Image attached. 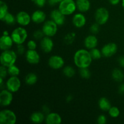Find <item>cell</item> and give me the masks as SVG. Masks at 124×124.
<instances>
[{
  "label": "cell",
  "instance_id": "obj_1",
  "mask_svg": "<svg viewBox=\"0 0 124 124\" xmlns=\"http://www.w3.org/2000/svg\"><path fill=\"white\" fill-rule=\"evenodd\" d=\"M92 59L90 51L86 49H79L76 51L73 58L75 64L79 69L88 68L92 64Z\"/></svg>",
  "mask_w": 124,
  "mask_h": 124
},
{
  "label": "cell",
  "instance_id": "obj_2",
  "mask_svg": "<svg viewBox=\"0 0 124 124\" xmlns=\"http://www.w3.org/2000/svg\"><path fill=\"white\" fill-rule=\"evenodd\" d=\"M17 59L16 52L10 50H4L1 53L0 56V62L1 65L8 67L15 64Z\"/></svg>",
  "mask_w": 124,
  "mask_h": 124
},
{
  "label": "cell",
  "instance_id": "obj_3",
  "mask_svg": "<svg viewBox=\"0 0 124 124\" xmlns=\"http://www.w3.org/2000/svg\"><path fill=\"white\" fill-rule=\"evenodd\" d=\"M76 1L74 0H62L59 3L58 9L65 16L73 14L76 11Z\"/></svg>",
  "mask_w": 124,
  "mask_h": 124
},
{
  "label": "cell",
  "instance_id": "obj_4",
  "mask_svg": "<svg viewBox=\"0 0 124 124\" xmlns=\"http://www.w3.org/2000/svg\"><path fill=\"white\" fill-rule=\"evenodd\" d=\"M27 32L24 28L17 27L13 30L11 33V37L14 43L16 45L23 44L27 38Z\"/></svg>",
  "mask_w": 124,
  "mask_h": 124
},
{
  "label": "cell",
  "instance_id": "obj_5",
  "mask_svg": "<svg viewBox=\"0 0 124 124\" xmlns=\"http://www.w3.org/2000/svg\"><path fill=\"white\" fill-rule=\"evenodd\" d=\"M17 121L15 113L10 110H3L0 112V124H15Z\"/></svg>",
  "mask_w": 124,
  "mask_h": 124
},
{
  "label": "cell",
  "instance_id": "obj_6",
  "mask_svg": "<svg viewBox=\"0 0 124 124\" xmlns=\"http://www.w3.org/2000/svg\"><path fill=\"white\" fill-rule=\"evenodd\" d=\"M95 21L99 25H104L107 23L110 17L109 12L105 7H99L95 12Z\"/></svg>",
  "mask_w": 124,
  "mask_h": 124
},
{
  "label": "cell",
  "instance_id": "obj_7",
  "mask_svg": "<svg viewBox=\"0 0 124 124\" xmlns=\"http://www.w3.org/2000/svg\"><path fill=\"white\" fill-rule=\"evenodd\" d=\"M58 25L52 19L47 21L44 24L42 30L43 31L45 36L52 37L56 34L58 31Z\"/></svg>",
  "mask_w": 124,
  "mask_h": 124
},
{
  "label": "cell",
  "instance_id": "obj_8",
  "mask_svg": "<svg viewBox=\"0 0 124 124\" xmlns=\"http://www.w3.org/2000/svg\"><path fill=\"white\" fill-rule=\"evenodd\" d=\"M6 84L7 90L12 93H16L20 89L21 82L18 76H10Z\"/></svg>",
  "mask_w": 124,
  "mask_h": 124
},
{
  "label": "cell",
  "instance_id": "obj_9",
  "mask_svg": "<svg viewBox=\"0 0 124 124\" xmlns=\"http://www.w3.org/2000/svg\"><path fill=\"white\" fill-rule=\"evenodd\" d=\"M64 60L59 55H53L48 59V64L50 67L54 70H58L63 67L64 65Z\"/></svg>",
  "mask_w": 124,
  "mask_h": 124
},
{
  "label": "cell",
  "instance_id": "obj_10",
  "mask_svg": "<svg viewBox=\"0 0 124 124\" xmlns=\"http://www.w3.org/2000/svg\"><path fill=\"white\" fill-rule=\"evenodd\" d=\"M12 92L8 90H2L0 93V104L2 107H7L10 105L13 101Z\"/></svg>",
  "mask_w": 124,
  "mask_h": 124
},
{
  "label": "cell",
  "instance_id": "obj_11",
  "mask_svg": "<svg viewBox=\"0 0 124 124\" xmlns=\"http://www.w3.org/2000/svg\"><path fill=\"white\" fill-rule=\"evenodd\" d=\"M117 50V46L114 42H110L102 48L101 52L103 56L105 58H110L116 54Z\"/></svg>",
  "mask_w": 124,
  "mask_h": 124
},
{
  "label": "cell",
  "instance_id": "obj_12",
  "mask_svg": "<svg viewBox=\"0 0 124 124\" xmlns=\"http://www.w3.org/2000/svg\"><path fill=\"white\" fill-rule=\"evenodd\" d=\"M16 22L22 26H27L30 23L31 17L27 12L25 11H21L18 12L16 16Z\"/></svg>",
  "mask_w": 124,
  "mask_h": 124
},
{
  "label": "cell",
  "instance_id": "obj_13",
  "mask_svg": "<svg viewBox=\"0 0 124 124\" xmlns=\"http://www.w3.org/2000/svg\"><path fill=\"white\" fill-rule=\"evenodd\" d=\"M50 18L58 25H62L65 23V15L59 9H54L51 12Z\"/></svg>",
  "mask_w": 124,
  "mask_h": 124
},
{
  "label": "cell",
  "instance_id": "obj_14",
  "mask_svg": "<svg viewBox=\"0 0 124 124\" xmlns=\"http://www.w3.org/2000/svg\"><path fill=\"white\" fill-rule=\"evenodd\" d=\"M41 48L44 52L46 53H48L52 51L54 46L53 40L49 36H44L41 39L40 43Z\"/></svg>",
  "mask_w": 124,
  "mask_h": 124
},
{
  "label": "cell",
  "instance_id": "obj_15",
  "mask_svg": "<svg viewBox=\"0 0 124 124\" xmlns=\"http://www.w3.org/2000/svg\"><path fill=\"white\" fill-rule=\"evenodd\" d=\"M25 59L31 64H37L39 62L40 56L36 50H28L25 53Z\"/></svg>",
  "mask_w": 124,
  "mask_h": 124
},
{
  "label": "cell",
  "instance_id": "obj_16",
  "mask_svg": "<svg viewBox=\"0 0 124 124\" xmlns=\"http://www.w3.org/2000/svg\"><path fill=\"white\" fill-rule=\"evenodd\" d=\"M14 43L11 36L9 35H2L0 39V48L1 50L4 51L10 50Z\"/></svg>",
  "mask_w": 124,
  "mask_h": 124
},
{
  "label": "cell",
  "instance_id": "obj_17",
  "mask_svg": "<svg viewBox=\"0 0 124 124\" xmlns=\"http://www.w3.org/2000/svg\"><path fill=\"white\" fill-rule=\"evenodd\" d=\"M87 22L85 16L81 13H76L73 16L72 19V23L73 25L77 28H81L84 26Z\"/></svg>",
  "mask_w": 124,
  "mask_h": 124
},
{
  "label": "cell",
  "instance_id": "obj_18",
  "mask_svg": "<svg viewBox=\"0 0 124 124\" xmlns=\"http://www.w3.org/2000/svg\"><path fill=\"white\" fill-rule=\"evenodd\" d=\"M45 121L47 124H60L62 122V117L57 113H49Z\"/></svg>",
  "mask_w": 124,
  "mask_h": 124
},
{
  "label": "cell",
  "instance_id": "obj_19",
  "mask_svg": "<svg viewBox=\"0 0 124 124\" xmlns=\"http://www.w3.org/2000/svg\"><path fill=\"white\" fill-rule=\"evenodd\" d=\"M31 21L36 24H41L45 21L46 15L44 12L41 10H37L32 13L31 16Z\"/></svg>",
  "mask_w": 124,
  "mask_h": 124
},
{
  "label": "cell",
  "instance_id": "obj_20",
  "mask_svg": "<svg viewBox=\"0 0 124 124\" xmlns=\"http://www.w3.org/2000/svg\"><path fill=\"white\" fill-rule=\"evenodd\" d=\"M98 43V38L93 35H88L85 38L84 40V46L87 49L91 50L96 48Z\"/></svg>",
  "mask_w": 124,
  "mask_h": 124
},
{
  "label": "cell",
  "instance_id": "obj_21",
  "mask_svg": "<svg viewBox=\"0 0 124 124\" xmlns=\"http://www.w3.org/2000/svg\"><path fill=\"white\" fill-rule=\"evenodd\" d=\"M76 4L78 10L82 13L89 10L91 7L89 0H76Z\"/></svg>",
  "mask_w": 124,
  "mask_h": 124
},
{
  "label": "cell",
  "instance_id": "obj_22",
  "mask_svg": "<svg viewBox=\"0 0 124 124\" xmlns=\"http://www.w3.org/2000/svg\"><path fill=\"white\" fill-rule=\"evenodd\" d=\"M45 119L44 113L40 111L33 113L30 116V121L34 124H41Z\"/></svg>",
  "mask_w": 124,
  "mask_h": 124
},
{
  "label": "cell",
  "instance_id": "obj_23",
  "mask_svg": "<svg viewBox=\"0 0 124 124\" xmlns=\"http://www.w3.org/2000/svg\"><path fill=\"white\" fill-rule=\"evenodd\" d=\"M99 108L104 111H108L110 108L111 107V104L110 102L106 98H101L98 102Z\"/></svg>",
  "mask_w": 124,
  "mask_h": 124
},
{
  "label": "cell",
  "instance_id": "obj_24",
  "mask_svg": "<svg viewBox=\"0 0 124 124\" xmlns=\"http://www.w3.org/2000/svg\"><path fill=\"white\" fill-rule=\"evenodd\" d=\"M111 76L115 81L121 82L124 79V73L120 69H115L113 70L112 73H111Z\"/></svg>",
  "mask_w": 124,
  "mask_h": 124
},
{
  "label": "cell",
  "instance_id": "obj_25",
  "mask_svg": "<svg viewBox=\"0 0 124 124\" xmlns=\"http://www.w3.org/2000/svg\"><path fill=\"white\" fill-rule=\"evenodd\" d=\"M38 81V76L34 73H29L25 76V82L29 85H33L35 84Z\"/></svg>",
  "mask_w": 124,
  "mask_h": 124
},
{
  "label": "cell",
  "instance_id": "obj_26",
  "mask_svg": "<svg viewBox=\"0 0 124 124\" xmlns=\"http://www.w3.org/2000/svg\"><path fill=\"white\" fill-rule=\"evenodd\" d=\"M1 21L5 22L8 25H13L15 23V22L16 21V17H15V16L13 14L8 12L4 16V17L1 19Z\"/></svg>",
  "mask_w": 124,
  "mask_h": 124
},
{
  "label": "cell",
  "instance_id": "obj_27",
  "mask_svg": "<svg viewBox=\"0 0 124 124\" xmlns=\"http://www.w3.org/2000/svg\"><path fill=\"white\" fill-rule=\"evenodd\" d=\"M63 74L66 76L67 78H72L75 75V70L72 67L68 65V66L64 67L63 69Z\"/></svg>",
  "mask_w": 124,
  "mask_h": 124
},
{
  "label": "cell",
  "instance_id": "obj_28",
  "mask_svg": "<svg viewBox=\"0 0 124 124\" xmlns=\"http://www.w3.org/2000/svg\"><path fill=\"white\" fill-rule=\"evenodd\" d=\"M8 74L10 75V76H18L20 73V70L15 64L7 67Z\"/></svg>",
  "mask_w": 124,
  "mask_h": 124
},
{
  "label": "cell",
  "instance_id": "obj_29",
  "mask_svg": "<svg viewBox=\"0 0 124 124\" xmlns=\"http://www.w3.org/2000/svg\"><path fill=\"white\" fill-rule=\"evenodd\" d=\"M8 6L3 1H0V19H1L8 13Z\"/></svg>",
  "mask_w": 124,
  "mask_h": 124
},
{
  "label": "cell",
  "instance_id": "obj_30",
  "mask_svg": "<svg viewBox=\"0 0 124 124\" xmlns=\"http://www.w3.org/2000/svg\"><path fill=\"white\" fill-rule=\"evenodd\" d=\"M76 37V33L74 32H70L67 34L64 38V41L66 44H71L73 42Z\"/></svg>",
  "mask_w": 124,
  "mask_h": 124
},
{
  "label": "cell",
  "instance_id": "obj_31",
  "mask_svg": "<svg viewBox=\"0 0 124 124\" xmlns=\"http://www.w3.org/2000/svg\"><path fill=\"white\" fill-rule=\"evenodd\" d=\"M91 56L93 59H99L102 56L101 51L96 48H94L93 49H91L90 51Z\"/></svg>",
  "mask_w": 124,
  "mask_h": 124
},
{
  "label": "cell",
  "instance_id": "obj_32",
  "mask_svg": "<svg viewBox=\"0 0 124 124\" xmlns=\"http://www.w3.org/2000/svg\"><path fill=\"white\" fill-rule=\"evenodd\" d=\"M79 75L84 79H89L91 77V72L88 67L79 69Z\"/></svg>",
  "mask_w": 124,
  "mask_h": 124
},
{
  "label": "cell",
  "instance_id": "obj_33",
  "mask_svg": "<svg viewBox=\"0 0 124 124\" xmlns=\"http://www.w3.org/2000/svg\"><path fill=\"white\" fill-rule=\"evenodd\" d=\"M108 113L111 117L116 118L120 115V110L116 107H111L108 110Z\"/></svg>",
  "mask_w": 124,
  "mask_h": 124
},
{
  "label": "cell",
  "instance_id": "obj_34",
  "mask_svg": "<svg viewBox=\"0 0 124 124\" xmlns=\"http://www.w3.org/2000/svg\"><path fill=\"white\" fill-rule=\"evenodd\" d=\"M8 75V70L7 67L1 65L0 67V78L2 79H5Z\"/></svg>",
  "mask_w": 124,
  "mask_h": 124
},
{
  "label": "cell",
  "instance_id": "obj_35",
  "mask_svg": "<svg viewBox=\"0 0 124 124\" xmlns=\"http://www.w3.org/2000/svg\"><path fill=\"white\" fill-rule=\"evenodd\" d=\"M45 35L43 31L41 30H36L33 33V37L36 39H42L44 37Z\"/></svg>",
  "mask_w": 124,
  "mask_h": 124
},
{
  "label": "cell",
  "instance_id": "obj_36",
  "mask_svg": "<svg viewBox=\"0 0 124 124\" xmlns=\"http://www.w3.org/2000/svg\"><path fill=\"white\" fill-rule=\"evenodd\" d=\"M99 25H100L98 23H97L96 22L92 24L90 27V29L91 32L93 34L98 33L99 31Z\"/></svg>",
  "mask_w": 124,
  "mask_h": 124
},
{
  "label": "cell",
  "instance_id": "obj_37",
  "mask_svg": "<svg viewBox=\"0 0 124 124\" xmlns=\"http://www.w3.org/2000/svg\"><path fill=\"white\" fill-rule=\"evenodd\" d=\"M27 46L29 50H35L37 47V44L34 40H30L27 42Z\"/></svg>",
  "mask_w": 124,
  "mask_h": 124
},
{
  "label": "cell",
  "instance_id": "obj_38",
  "mask_svg": "<svg viewBox=\"0 0 124 124\" xmlns=\"http://www.w3.org/2000/svg\"><path fill=\"white\" fill-rule=\"evenodd\" d=\"M97 122L99 124H105L107 122L106 116L102 115L99 116L98 117V119H97Z\"/></svg>",
  "mask_w": 124,
  "mask_h": 124
},
{
  "label": "cell",
  "instance_id": "obj_39",
  "mask_svg": "<svg viewBox=\"0 0 124 124\" xmlns=\"http://www.w3.org/2000/svg\"><path fill=\"white\" fill-rule=\"evenodd\" d=\"M16 52L17 53L20 54V55H22V54H24V52H25V48H24V46L23 44L17 45Z\"/></svg>",
  "mask_w": 124,
  "mask_h": 124
},
{
  "label": "cell",
  "instance_id": "obj_40",
  "mask_svg": "<svg viewBox=\"0 0 124 124\" xmlns=\"http://www.w3.org/2000/svg\"><path fill=\"white\" fill-rule=\"evenodd\" d=\"M47 0H35L34 1L35 4L39 7H42L45 6Z\"/></svg>",
  "mask_w": 124,
  "mask_h": 124
},
{
  "label": "cell",
  "instance_id": "obj_41",
  "mask_svg": "<svg viewBox=\"0 0 124 124\" xmlns=\"http://www.w3.org/2000/svg\"><path fill=\"white\" fill-rule=\"evenodd\" d=\"M62 0H48V4L51 6H54L58 3H60Z\"/></svg>",
  "mask_w": 124,
  "mask_h": 124
},
{
  "label": "cell",
  "instance_id": "obj_42",
  "mask_svg": "<svg viewBox=\"0 0 124 124\" xmlns=\"http://www.w3.org/2000/svg\"><path fill=\"white\" fill-rule=\"evenodd\" d=\"M118 63L120 66L124 68V56L119 57L118 59Z\"/></svg>",
  "mask_w": 124,
  "mask_h": 124
},
{
  "label": "cell",
  "instance_id": "obj_43",
  "mask_svg": "<svg viewBox=\"0 0 124 124\" xmlns=\"http://www.w3.org/2000/svg\"><path fill=\"white\" fill-rule=\"evenodd\" d=\"M119 93L121 94H124V83L121 84L118 88Z\"/></svg>",
  "mask_w": 124,
  "mask_h": 124
},
{
  "label": "cell",
  "instance_id": "obj_44",
  "mask_svg": "<svg viewBox=\"0 0 124 124\" xmlns=\"http://www.w3.org/2000/svg\"><path fill=\"white\" fill-rule=\"evenodd\" d=\"M120 1H121V0H109L110 3L111 4L114 5V6L118 4L120 2Z\"/></svg>",
  "mask_w": 124,
  "mask_h": 124
},
{
  "label": "cell",
  "instance_id": "obj_45",
  "mask_svg": "<svg viewBox=\"0 0 124 124\" xmlns=\"http://www.w3.org/2000/svg\"><path fill=\"white\" fill-rule=\"evenodd\" d=\"M42 109H43V112L44 113H47L48 114L50 113V111H49V108H48V107L47 106H46V105H44V106L42 107Z\"/></svg>",
  "mask_w": 124,
  "mask_h": 124
},
{
  "label": "cell",
  "instance_id": "obj_46",
  "mask_svg": "<svg viewBox=\"0 0 124 124\" xmlns=\"http://www.w3.org/2000/svg\"><path fill=\"white\" fill-rule=\"evenodd\" d=\"M72 100H73V96L71 95V94H69V95H68L67 96L66 101L67 102H71Z\"/></svg>",
  "mask_w": 124,
  "mask_h": 124
},
{
  "label": "cell",
  "instance_id": "obj_47",
  "mask_svg": "<svg viewBox=\"0 0 124 124\" xmlns=\"http://www.w3.org/2000/svg\"><path fill=\"white\" fill-rule=\"evenodd\" d=\"M122 6L123 7V9L124 10V0H122Z\"/></svg>",
  "mask_w": 124,
  "mask_h": 124
},
{
  "label": "cell",
  "instance_id": "obj_48",
  "mask_svg": "<svg viewBox=\"0 0 124 124\" xmlns=\"http://www.w3.org/2000/svg\"><path fill=\"white\" fill-rule=\"evenodd\" d=\"M31 1H33V2H34V1H35V0H31Z\"/></svg>",
  "mask_w": 124,
  "mask_h": 124
}]
</instances>
